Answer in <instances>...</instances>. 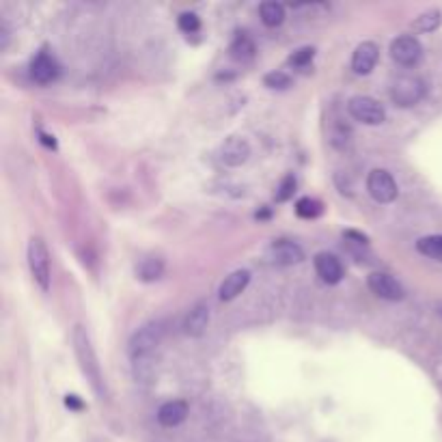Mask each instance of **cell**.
Returning a JSON list of instances; mask_svg holds the SVG:
<instances>
[{"mask_svg":"<svg viewBox=\"0 0 442 442\" xmlns=\"http://www.w3.org/2000/svg\"><path fill=\"white\" fill-rule=\"evenodd\" d=\"M74 352H76V358L80 363V369L82 373L87 375L91 389L104 399L106 397V384H104V375H101V367L97 363V354L91 346V339L87 335V330L82 326H76L74 328Z\"/></svg>","mask_w":442,"mask_h":442,"instance_id":"6da1fadb","label":"cell"},{"mask_svg":"<svg viewBox=\"0 0 442 442\" xmlns=\"http://www.w3.org/2000/svg\"><path fill=\"white\" fill-rule=\"evenodd\" d=\"M26 259H28V267H31L35 283L41 287V292H48L50 283H52V267H50V250H48L43 238L33 236L28 240Z\"/></svg>","mask_w":442,"mask_h":442,"instance_id":"7a4b0ae2","label":"cell"},{"mask_svg":"<svg viewBox=\"0 0 442 442\" xmlns=\"http://www.w3.org/2000/svg\"><path fill=\"white\" fill-rule=\"evenodd\" d=\"M164 321L160 319H153V321H147L143 324L136 333L132 335L130 343H128V352L132 358H138V356H151V352L160 346L162 337H164Z\"/></svg>","mask_w":442,"mask_h":442,"instance_id":"3957f363","label":"cell"},{"mask_svg":"<svg viewBox=\"0 0 442 442\" xmlns=\"http://www.w3.org/2000/svg\"><path fill=\"white\" fill-rule=\"evenodd\" d=\"M348 113L352 119L365 126H382L386 121V110L384 106L369 97V95H354L348 101Z\"/></svg>","mask_w":442,"mask_h":442,"instance_id":"277c9868","label":"cell"},{"mask_svg":"<svg viewBox=\"0 0 442 442\" xmlns=\"http://www.w3.org/2000/svg\"><path fill=\"white\" fill-rule=\"evenodd\" d=\"M367 190L371 194V199L375 203H393L399 194L397 182L393 179V175L384 169H373L367 177Z\"/></svg>","mask_w":442,"mask_h":442,"instance_id":"5b68a950","label":"cell"},{"mask_svg":"<svg viewBox=\"0 0 442 442\" xmlns=\"http://www.w3.org/2000/svg\"><path fill=\"white\" fill-rule=\"evenodd\" d=\"M425 93H427L425 82L414 76H404V78L395 80V84L391 87V99L402 108L416 106L425 97Z\"/></svg>","mask_w":442,"mask_h":442,"instance_id":"8992f818","label":"cell"},{"mask_svg":"<svg viewBox=\"0 0 442 442\" xmlns=\"http://www.w3.org/2000/svg\"><path fill=\"white\" fill-rule=\"evenodd\" d=\"M263 259L270 265H296L304 259V250L289 240H274L265 250Z\"/></svg>","mask_w":442,"mask_h":442,"instance_id":"52a82bcc","label":"cell"},{"mask_svg":"<svg viewBox=\"0 0 442 442\" xmlns=\"http://www.w3.org/2000/svg\"><path fill=\"white\" fill-rule=\"evenodd\" d=\"M391 57L404 67H414L423 59V45L414 35H402L391 41Z\"/></svg>","mask_w":442,"mask_h":442,"instance_id":"ba28073f","label":"cell"},{"mask_svg":"<svg viewBox=\"0 0 442 442\" xmlns=\"http://www.w3.org/2000/svg\"><path fill=\"white\" fill-rule=\"evenodd\" d=\"M367 285L369 289L382 298V300H391V302H397L406 296L402 283L397 279H393L391 274H386V272H371L369 274V279H367Z\"/></svg>","mask_w":442,"mask_h":442,"instance_id":"9c48e42d","label":"cell"},{"mask_svg":"<svg viewBox=\"0 0 442 442\" xmlns=\"http://www.w3.org/2000/svg\"><path fill=\"white\" fill-rule=\"evenodd\" d=\"M250 158V145L244 136H229L223 145H220V162L227 167H242Z\"/></svg>","mask_w":442,"mask_h":442,"instance_id":"30bf717a","label":"cell"},{"mask_svg":"<svg viewBox=\"0 0 442 442\" xmlns=\"http://www.w3.org/2000/svg\"><path fill=\"white\" fill-rule=\"evenodd\" d=\"M61 74V65L57 63V59L52 57L50 52L41 50L37 57L31 61V78L39 84H50L59 78Z\"/></svg>","mask_w":442,"mask_h":442,"instance_id":"8fae6325","label":"cell"},{"mask_svg":"<svg viewBox=\"0 0 442 442\" xmlns=\"http://www.w3.org/2000/svg\"><path fill=\"white\" fill-rule=\"evenodd\" d=\"M313 263H315L317 276H319L324 283L337 285V283L343 281V265H341V261L335 255H330V253H317L315 259H313Z\"/></svg>","mask_w":442,"mask_h":442,"instance_id":"7c38bea8","label":"cell"},{"mask_svg":"<svg viewBox=\"0 0 442 442\" xmlns=\"http://www.w3.org/2000/svg\"><path fill=\"white\" fill-rule=\"evenodd\" d=\"M380 59V48L373 41H363L352 54V70L358 76H369Z\"/></svg>","mask_w":442,"mask_h":442,"instance_id":"4fadbf2b","label":"cell"},{"mask_svg":"<svg viewBox=\"0 0 442 442\" xmlns=\"http://www.w3.org/2000/svg\"><path fill=\"white\" fill-rule=\"evenodd\" d=\"M250 283V272L248 270H236L229 276H225V281L218 287V298L223 302L236 300Z\"/></svg>","mask_w":442,"mask_h":442,"instance_id":"5bb4252c","label":"cell"},{"mask_svg":"<svg viewBox=\"0 0 442 442\" xmlns=\"http://www.w3.org/2000/svg\"><path fill=\"white\" fill-rule=\"evenodd\" d=\"M207 326H209V306L205 302H199L188 311L184 319V333L192 339H199L205 335Z\"/></svg>","mask_w":442,"mask_h":442,"instance_id":"9a60e30c","label":"cell"},{"mask_svg":"<svg viewBox=\"0 0 442 442\" xmlns=\"http://www.w3.org/2000/svg\"><path fill=\"white\" fill-rule=\"evenodd\" d=\"M186 416H188V404L182 399L167 402L158 410V423L162 427H177L186 421Z\"/></svg>","mask_w":442,"mask_h":442,"instance_id":"2e32d148","label":"cell"},{"mask_svg":"<svg viewBox=\"0 0 442 442\" xmlns=\"http://www.w3.org/2000/svg\"><path fill=\"white\" fill-rule=\"evenodd\" d=\"M164 274V261L160 257H145L136 265V276L143 283H153Z\"/></svg>","mask_w":442,"mask_h":442,"instance_id":"e0dca14e","label":"cell"},{"mask_svg":"<svg viewBox=\"0 0 442 442\" xmlns=\"http://www.w3.org/2000/svg\"><path fill=\"white\" fill-rule=\"evenodd\" d=\"M229 52H231V57L236 61L244 63V61H250L255 57V43H253V39L246 33H238L236 39L229 45Z\"/></svg>","mask_w":442,"mask_h":442,"instance_id":"ac0fdd59","label":"cell"},{"mask_svg":"<svg viewBox=\"0 0 442 442\" xmlns=\"http://www.w3.org/2000/svg\"><path fill=\"white\" fill-rule=\"evenodd\" d=\"M259 16H261V22L270 28H276L285 22V7L281 3H263L259 7Z\"/></svg>","mask_w":442,"mask_h":442,"instance_id":"d6986e66","label":"cell"},{"mask_svg":"<svg viewBox=\"0 0 442 442\" xmlns=\"http://www.w3.org/2000/svg\"><path fill=\"white\" fill-rule=\"evenodd\" d=\"M442 24V13L438 9H427L423 11L421 16H416L412 22H410V28L414 33H431L436 31L438 26Z\"/></svg>","mask_w":442,"mask_h":442,"instance_id":"ffe728a7","label":"cell"},{"mask_svg":"<svg viewBox=\"0 0 442 442\" xmlns=\"http://www.w3.org/2000/svg\"><path fill=\"white\" fill-rule=\"evenodd\" d=\"M416 250L429 259L442 261V236H425L416 242Z\"/></svg>","mask_w":442,"mask_h":442,"instance_id":"44dd1931","label":"cell"},{"mask_svg":"<svg viewBox=\"0 0 442 442\" xmlns=\"http://www.w3.org/2000/svg\"><path fill=\"white\" fill-rule=\"evenodd\" d=\"M324 211V205L317 201V199H311V197H302L298 203H296V214L300 218H306V220H313L317 216H321Z\"/></svg>","mask_w":442,"mask_h":442,"instance_id":"7402d4cb","label":"cell"},{"mask_svg":"<svg viewBox=\"0 0 442 442\" xmlns=\"http://www.w3.org/2000/svg\"><path fill=\"white\" fill-rule=\"evenodd\" d=\"M263 84L267 89H279V91H285L292 87V76L285 74V72H270L263 76Z\"/></svg>","mask_w":442,"mask_h":442,"instance_id":"603a6c76","label":"cell"},{"mask_svg":"<svg viewBox=\"0 0 442 442\" xmlns=\"http://www.w3.org/2000/svg\"><path fill=\"white\" fill-rule=\"evenodd\" d=\"M296 177L294 175H285L283 179H281V184H279V188H276V192H274V199H276V203H285V201H289L292 197H294V192H296Z\"/></svg>","mask_w":442,"mask_h":442,"instance_id":"cb8c5ba5","label":"cell"},{"mask_svg":"<svg viewBox=\"0 0 442 442\" xmlns=\"http://www.w3.org/2000/svg\"><path fill=\"white\" fill-rule=\"evenodd\" d=\"M313 59H315V48H311V45H304V48H300V50H296L292 57H289V65L292 67H306V65H311L313 63Z\"/></svg>","mask_w":442,"mask_h":442,"instance_id":"d4e9b609","label":"cell"},{"mask_svg":"<svg viewBox=\"0 0 442 442\" xmlns=\"http://www.w3.org/2000/svg\"><path fill=\"white\" fill-rule=\"evenodd\" d=\"M177 24H179V31L186 33V35H194V33L201 31V18H199L197 13H192V11L182 13Z\"/></svg>","mask_w":442,"mask_h":442,"instance_id":"484cf974","label":"cell"},{"mask_svg":"<svg viewBox=\"0 0 442 442\" xmlns=\"http://www.w3.org/2000/svg\"><path fill=\"white\" fill-rule=\"evenodd\" d=\"M343 238L346 240H352L354 244H360V246H367L369 244V238L365 233H358V231H343Z\"/></svg>","mask_w":442,"mask_h":442,"instance_id":"4316f807","label":"cell"},{"mask_svg":"<svg viewBox=\"0 0 442 442\" xmlns=\"http://www.w3.org/2000/svg\"><path fill=\"white\" fill-rule=\"evenodd\" d=\"M65 406L70 408V410H74V412H80V410H84L87 406H84V402L78 397V395H67L65 397Z\"/></svg>","mask_w":442,"mask_h":442,"instance_id":"83f0119b","label":"cell"},{"mask_svg":"<svg viewBox=\"0 0 442 442\" xmlns=\"http://www.w3.org/2000/svg\"><path fill=\"white\" fill-rule=\"evenodd\" d=\"M39 140L45 145V147H50V149H57L59 145H57V138H54L52 134H45V132H41L39 130Z\"/></svg>","mask_w":442,"mask_h":442,"instance_id":"f1b7e54d","label":"cell"},{"mask_svg":"<svg viewBox=\"0 0 442 442\" xmlns=\"http://www.w3.org/2000/svg\"><path fill=\"white\" fill-rule=\"evenodd\" d=\"M0 37H3V41H0V50H7V45H9V31L5 26H0Z\"/></svg>","mask_w":442,"mask_h":442,"instance_id":"f546056e","label":"cell"},{"mask_svg":"<svg viewBox=\"0 0 442 442\" xmlns=\"http://www.w3.org/2000/svg\"><path fill=\"white\" fill-rule=\"evenodd\" d=\"M255 218H257V220H267V218H270V211H267V209H261V211L255 214Z\"/></svg>","mask_w":442,"mask_h":442,"instance_id":"4dcf8cb0","label":"cell"}]
</instances>
